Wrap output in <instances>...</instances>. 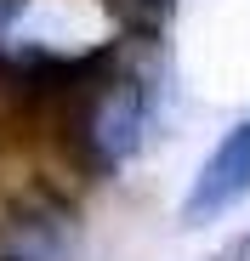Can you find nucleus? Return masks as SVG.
Instances as JSON below:
<instances>
[{
  "mask_svg": "<svg viewBox=\"0 0 250 261\" xmlns=\"http://www.w3.org/2000/svg\"><path fill=\"white\" fill-rule=\"evenodd\" d=\"M131 40L142 34H119L97 40L80 80L68 85V97L57 102L52 137L46 148L63 153L68 176L80 182H108L131 165L159 119V74L131 51Z\"/></svg>",
  "mask_w": 250,
  "mask_h": 261,
  "instance_id": "obj_1",
  "label": "nucleus"
},
{
  "mask_svg": "<svg viewBox=\"0 0 250 261\" xmlns=\"http://www.w3.org/2000/svg\"><path fill=\"white\" fill-rule=\"evenodd\" d=\"M0 261H80V204L52 176L0 188Z\"/></svg>",
  "mask_w": 250,
  "mask_h": 261,
  "instance_id": "obj_2",
  "label": "nucleus"
},
{
  "mask_svg": "<svg viewBox=\"0 0 250 261\" xmlns=\"http://www.w3.org/2000/svg\"><path fill=\"white\" fill-rule=\"evenodd\" d=\"M244 199H250V114H239L216 137V148L199 159L182 193V227H211L222 216H233Z\"/></svg>",
  "mask_w": 250,
  "mask_h": 261,
  "instance_id": "obj_3",
  "label": "nucleus"
},
{
  "mask_svg": "<svg viewBox=\"0 0 250 261\" xmlns=\"http://www.w3.org/2000/svg\"><path fill=\"white\" fill-rule=\"evenodd\" d=\"M244 255H250V239H239V244H233V250H228L222 261H244Z\"/></svg>",
  "mask_w": 250,
  "mask_h": 261,
  "instance_id": "obj_4",
  "label": "nucleus"
}]
</instances>
